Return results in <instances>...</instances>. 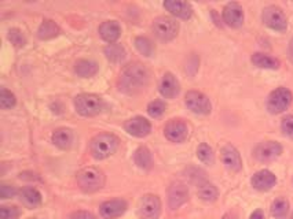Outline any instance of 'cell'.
I'll return each mask as SVG.
<instances>
[{
  "label": "cell",
  "instance_id": "6da1fadb",
  "mask_svg": "<svg viewBox=\"0 0 293 219\" xmlns=\"http://www.w3.org/2000/svg\"><path fill=\"white\" fill-rule=\"evenodd\" d=\"M149 77V70L141 63L126 66L120 74V90L127 95L139 93L147 87Z\"/></svg>",
  "mask_w": 293,
  "mask_h": 219
},
{
  "label": "cell",
  "instance_id": "7a4b0ae2",
  "mask_svg": "<svg viewBox=\"0 0 293 219\" xmlns=\"http://www.w3.org/2000/svg\"><path fill=\"white\" fill-rule=\"evenodd\" d=\"M118 148V138L110 133H101L91 140L90 151L95 159H105L116 152Z\"/></svg>",
  "mask_w": 293,
  "mask_h": 219
},
{
  "label": "cell",
  "instance_id": "3957f363",
  "mask_svg": "<svg viewBox=\"0 0 293 219\" xmlns=\"http://www.w3.org/2000/svg\"><path fill=\"white\" fill-rule=\"evenodd\" d=\"M77 184L84 192H88V193L95 192L103 187L105 175L101 170L95 167H87L77 174Z\"/></svg>",
  "mask_w": 293,
  "mask_h": 219
},
{
  "label": "cell",
  "instance_id": "277c9868",
  "mask_svg": "<svg viewBox=\"0 0 293 219\" xmlns=\"http://www.w3.org/2000/svg\"><path fill=\"white\" fill-rule=\"evenodd\" d=\"M75 107L77 113L83 117H94L99 114L103 108V100L92 93H83L75 99Z\"/></svg>",
  "mask_w": 293,
  "mask_h": 219
},
{
  "label": "cell",
  "instance_id": "5b68a950",
  "mask_svg": "<svg viewBox=\"0 0 293 219\" xmlns=\"http://www.w3.org/2000/svg\"><path fill=\"white\" fill-rule=\"evenodd\" d=\"M292 103V93L286 88H277L267 99V108L271 114L284 113Z\"/></svg>",
  "mask_w": 293,
  "mask_h": 219
},
{
  "label": "cell",
  "instance_id": "8992f818",
  "mask_svg": "<svg viewBox=\"0 0 293 219\" xmlns=\"http://www.w3.org/2000/svg\"><path fill=\"white\" fill-rule=\"evenodd\" d=\"M153 30L160 40H172L179 32V24L171 16H159L153 22Z\"/></svg>",
  "mask_w": 293,
  "mask_h": 219
},
{
  "label": "cell",
  "instance_id": "52a82bcc",
  "mask_svg": "<svg viewBox=\"0 0 293 219\" xmlns=\"http://www.w3.org/2000/svg\"><path fill=\"white\" fill-rule=\"evenodd\" d=\"M261 18H263V22L274 30L282 32L288 26V21H286L284 11L277 6H268L264 8Z\"/></svg>",
  "mask_w": 293,
  "mask_h": 219
},
{
  "label": "cell",
  "instance_id": "ba28073f",
  "mask_svg": "<svg viewBox=\"0 0 293 219\" xmlns=\"http://www.w3.org/2000/svg\"><path fill=\"white\" fill-rule=\"evenodd\" d=\"M184 102H186V106L189 107L193 113L201 114V115L211 113V108H212V107H211L210 99L207 98L204 93L198 92V90H190V92H187V93H186V98H184Z\"/></svg>",
  "mask_w": 293,
  "mask_h": 219
},
{
  "label": "cell",
  "instance_id": "9c48e42d",
  "mask_svg": "<svg viewBox=\"0 0 293 219\" xmlns=\"http://www.w3.org/2000/svg\"><path fill=\"white\" fill-rule=\"evenodd\" d=\"M139 217L142 219H159L161 212V202L156 195L143 196L138 207Z\"/></svg>",
  "mask_w": 293,
  "mask_h": 219
},
{
  "label": "cell",
  "instance_id": "30bf717a",
  "mask_svg": "<svg viewBox=\"0 0 293 219\" xmlns=\"http://www.w3.org/2000/svg\"><path fill=\"white\" fill-rule=\"evenodd\" d=\"M282 154V146L277 141H264L255 148L253 155L260 162H271Z\"/></svg>",
  "mask_w": 293,
  "mask_h": 219
},
{
  "label": "cell",
  "instance_id": "8fae6325",
  "mask_svg": "<svg viewBox=\"0 0 293 219\" xmlns=\"http://www.w3.org/2000/svg\"><path fill=\"white\" fill-rule=\"evenodd\" d=\"M164 134L172 143H183L184 140L187 138L189 129H187V125L183 121L171 119L164 128Z\"/></svg>",
  "mask_w": 293,
  "mask_h": 219
},
{
  "label": "cell",
  "instance_id": "7c38bea8",
  "mask_svg": "<svg viewBox=\"0 0 293 219\" xmlns=\"http://www.w3.org/2000/svg\"><path fill=\"white\" fill-rule=\"evenodd\" d=\"M223 21L230 28H240L244 24L243 7L238 3H228L223 10Z\"/></svg>",
  "mask_w": 293,
  "mask_h": 219
},
{
  "label": "cell",
  "instance_id": "4fadbf2b",
  "mask_svg": "<svg viewBox=\"0 0 293 219\" xmlns=\"http://www.w3.org/2000/svg\"><path fill=\"white\" fill-rule=\"evenodd\" d=\"M126 130L135 137H145L150 133L151 125L143 117H135L132 119L126 122Z\"/></svg>",
  "mask_w": 293,
  "mask_h": 219
},
{
  "label": "cell",
  "instance_id": "5bb4252c",
  "mask_svg": "<svg viewBox=\"0 0 293 219\" xmlns=\"http://www.w3.org/2000/svg\"><path fill=\"white\" fill-rule=\"evenodd\" d=\"M187 197H189V192H187V188L184 187L183 184L176 182L168 190V203H169V207L172 210H176L182 204L186 203Z\"/></svg>",
  "mask_w": 293,
  "mask_h": 219
},
{
  "label": "cell",
  "instance_id": "9a60e30c",
  "mask_svg": "<svg viewBox=\"0 0 293 219\" xmlns=\"http://www.w3.org/2000/svg\"><path fill=\"white\" fill-rule=\"evenodd\" d=\"M222 162L228 170L238 171L243 167V161L238 151L233 146H226L222 148Z\"/></svg>",
  "mask_w": 293,
  "mask_h": 219
},
{
  "label": "cell",
  "instance_id": "2e32d148",
  "mask_svg": "<svg viewBox=\"0 0 293 219\" xmlns=\"http://www.w3.org/2000/svg\"><path fill=\"white\" fill-rule=\"evenodd\" d=\"M127 210V203L124 200H109L101 205V215L106 219H116L121 217Z\"/></svg>",
  "mask_w": 293,
  "mask_h": 219
},
{
  "label": "cell",
  "instance_id": "e0dca14e",
  "mask_svg": "<svg viewBox=\"0 0 293 219\" xmlns=\"http://www.w3.org/2000/svg\"><path fill=\"white\" fill-rule=\"evenodd\" d=\"M160 93L167 99H174L179 93L180 85L179 81L175 78V75H172L171 73H167L163 75L161 81L159 85Z\"/></svg>",
  "mask_w": 293,
  "mask_h": 219
},
{
  "label": "cell",
  "instance_id": "ac0fdd59",
  "mask_svg": "<svg viewBox=\"0 0 293 219\" xmlns=\"http://www.w3.org/2000/svg\"><path fill=\"white\" fill-rule=\"evenodd\" d=\"M276 175L268 170L258 171V173L252 177V185H253L255 189H258L260 192L270 190L271 188L276 185Z\"/></svg>",
  "mask_w": 293,
  "mask_h": 219
},
{
  "label": "cell",
  "instance_id": "d6986e66",
  "mask_svg": "<svg viewBox=\"0 0 293 219\" xmlns=\"http://www.w3.org/2000/svg\"><path fill=\"white\" fill-rule=\"evenodd\" d=\"M164 7L172 15L182 18V19H189L193 14L192 6L187 1H180V0H167L164 1Z\"/></svg>",
  "mask_w": 293,
  "mask_h": 219
},
{
  "label": "cell",
  "instance_id": "ffe728a7",
  "mask_svg": "<svg viewBox=\"0 0 293 219\" xmlns=\"http://www.w3.org/2000/svg\"><path fill=\"white\" fill-rule=\"evenodd\" d=\"M120 25L116 21H106L99 26V34L105 41H108L110 44H113L114 41L120 37Z\"/></svg>",
  "mask_w": 293,
  "mask_h": 219
},
{
  "label": "cell",
  "instance_id": "44dd1931",
  "mask_svg": "<svg viewBox=\"0 0 293 219\" xmlns=\"http://www.w3.org/2000/svg\"><path fill=\"white\" fill-rule=\"evenodd\" d=\"M52 143L61 149H69L73 143V133L69 129H58L52 133Z\"/></svg>",
  "mask_w": 293,
  "mask_h": 219
},
{
  "label": "cell",
  "instance_id": "7402d4cb",
  "mask_svg": "<svg viewBox=\"0 0 293 219\" xmlns=\"http://www.w3.org/2000/svg\"><path fill=\"white\" fill-rule=\"evenodd\" d=\"M19 199H21L22 203H25L26 205H29V207H36V205H39V204L42 203V195H40V192H39L37 189L31 187L22 188V189L19 190Z\"/></svg>",
  "mask_w": 293,
  "mask_h": 219
},
{
  "label": "cell",
  "instance_id": "603a6c76",
  "mask_svg": "<svg viewBox=\"0 0 293 219\" xmlns=\"http://www.w3.org/2000/svg\"><path fill=\"white\" fill-rule=\"evenodd\" d=\"M75 70L80 77L88 78V77H92V75H95V74L98 73V65L95 62H92V60L81 59V60H79L76 63Z\"/></svg>",
  "mask_w": 293,
  "mask_h": 219
},
{
  "label": "cell",
  "instance_id": "cb8c5ba5",
  "mask_svg": "<svg viewBox=\"0 0 293 219\" xmlns=\"http://www.w3.org/2000/svg\"><path fill=\"white\" fill-rule=\"evenodd\" d=\"M252 63L255 66H258L260 69H278L279 67V62L274 59V58L268 57L266 54H253L252 57Z\"/></svg>",
  "mask_w": 293,
  "mask_h": 219
},
{
  "label": "cell",
  "instance_id": "d4e9b609",
  "mask_svg": "<svg viewBox=\"0 0 293 219\" xmlns=\"http://www.w3.org/2000/svg\"><path fill=\"white\" fill-rule=\"evenodd\" d=\"M58 33H59L58 25L55 24V22H52V21H50V19H46V21L40 25L39 32H37V36H39V39H42V40H47V39L55 37Z\"/></svg>",
  "mask_w": 293,
  "mask_h": 219
},
{
  "label": "cell",
  "instance_id": "484cf974",
  "mask_svg": "<svg viewBox=\"0 0 293 219\" xmlns=\"http://www.w3.org/2000/svg\"><path fill=\"white\" fill-rule=\"evenodd\" d=\"M288 212H289V203L284 197L277 199L271 205V214L276 219H286Z\"/></svg>",
  "mask_w": 293,
  "mask_h": 219
},
{
  "label": "cell",
  "instance_id": "4316f807",
  "mask_svg": "<svg viewBox=\"0 0 293 219\" xmlns=\"http://www.w3.org/2000/svg\"><path fill=\"white\" fill-rule=\"evenodd\" d=\"M105 54H106V58L114 63H120L126 59V51L118 44H109L105 48Z\"/></svg>",
  "mask_w": 293,
  "mask_h": 219
},
{
  "label": "cell",
  "instance_id": "83f0119b",
  "mask_svg": "<svg viewBox=\"0 0 293 219\" xmlns=\"http://www.w3.org/2000/svg\"><path fill=\"white\" fill-rule=\"evenodd\" d=\"M135 163L138 164V167L141 169H149L151 166V154L150 151L146 146H141L136 149L134 156Z\"/></svg>",
  "mask_w": 293,
  "mask_h": 219
},
{
  "label": "cell",
  "instance_id": "f1b7e54d",
  "mask_svg": "<svg viewBox=\"0 0 293 219\" xmlns=\"http://www.w3.org/2000/svg\"><path fill=\"white\" fill-rule=\"evenodd\" d=\"M218 189L210 182H204L198 187V196L204 202H215L218 199Z\"/></svg>",
  "mask_w": 293,
  "mask_h": 219
},
{
  "label": "cell",
  "instance_id": "f546056e",
  "mask_svg": "<svg viewBox=\"0 0 293 219\" xmlns=\"http://www.w3.org/2000/svg\"><path fill=\"white\" fill-rule=\"evenodd\" d=\"M135 47L145 57H151L154 54V45L147 37H136L135 39Z\"/></svg>",
  "mask_w": 293,
  "mask_h": 219
},
{
  "label": "cell",
  "instance_id": "4dcf8cb0",
  "mask_svg": "<svg viewBox=\"0 0 293 219\" xmlns=\"http://www.w3.org/2000/svg\"><path fill=\"white\" fill-rule=\"evenodd\" d=\"M16 96L7 90L6 88H1L0 90V106L1 108H11V107L16 106Z\"/></svg>",
  "mask_w": 293,
  "mask_h": 219
},
{
  "label": "cell",
  "instance_id": "1f68e13d",
  "mask_svg": "<svg viewBox=\"0 0 293 219\" xmlns=\"http://www.w3.org/2000/svg\"><path fill=\"white\" fill-rule=\"evenodd\" d=\"M165 108H167V106H165L164 102H161V100H154V102L149 103V106H147V113H149V115L153 117V118H159V117H161V115L164 114Z\"/></svg>",
  "mask_w": 293,
  "mask_h": 219
},
{
  "label": "cell",
  "instance_id": "d6a6232c",
  "mask_svg": "<svg viewBox=\"0 0 293 219\" xmlns=\"http://www.w3.org/2000/svg\"><path fill=\"white\" fill-rule=\"evenodd\" d=\"M197 156L198 159L204 163H212L213 162V152L212 148L208 144H201L197 149Z\"/></svg>",
  "mask_w": 293,
  "mask_h": 219
},
{
  "label": "cell",
  "instance_id": "836d02e7",
  "mask_svg": "<svg viewBox=\"0 0 293 219\" xmlns=\"http://www.w3.org/2000/svg\"><path fill=\"white\" fill-rule=\"evenodd\" d=\"M9 40L11 41V44H14L16 47L18 48H21V47H24L25 45V37H24V34L19 32L18 29H11L9 32Z\"/></svg>",
  "mask_w": 293,
  "mask_h": 219
},
{
  "label": "cell",
  "instance_id": "e575fe53",
  "mask_svg": "<svg viewBox=\"0 0 293 219\" xmlns=\"http://www.w3.org/2000/svg\"><path fill=\"white\" fill-rule=\"evenodd\" d=\"M19 217V211L17 207L3 205L0 207V218L1 219H17Z\"/></svg>",
  "mask_w": 293,
  "mask_h": 219
},
{
  "label": "cell",
  "instance_id": "d590c367",
  "mask_svg": "<svg viewBox=\"0 0 293 219\" xmlns=\"http://www.w3.org/2000/svg\"><path fill=\"white\" fill-rule=\"evenodd\" d=\"M281 129L284 131L285 136L293 138V115H288L282 119L281 123Z\"/></svg>",
  "mask_w": 293,
  "mask_h": 219
},
{
  "label": "cell",
  "instance_id": "8d00e7d4",
  "mask_svg": "<svg viewBox=\"0 0 293 219\" xmlns=\"http://www.w3.org/2000/svg\"><path fill=\"white\" fill-rule=\"evenodd\" d=\"M17 193L16 188L13 185H7V184H1L0 185V197L1 199H10V197H14Z\"/></svg>",
  "mask_w": 293,
  "mask_h": 219
},
{
  "label": "cell",
  "instance_id": "74e56055",
  "mask_svg": "<svg viewBox=\"0 0 293 219\" xmlns=\"http://www.w3.org/2000/svg\"><path fill=\"white\" fill-rule=\"evenodd\" d=\"M70 219H97L91 212L87 211H76L70 215Z\"/></svg>",
  "mask_w": 293,
  "mask_h": 219
},
{
  "label": "cell",
  "instance_id": "f35d334b",
  "mask_svg": "<svg viewBox=\"0 0 293 219\" xmlns=\"http://www.w3.org/2000/svg\"><path fill=\"white\" fill-rule=\"evenodd\" d=\"M249 219H264V214L261 210H256V211H253Z\"/></svg>",
  "mask_w": 293,
  "mask_h": 219
},
{
  "label": "cell",
  "instance_id": "ab89813d",
  "mask_svg": "<svg viewBox=\"0 0 293 219\" xmlns=\"http://www.w3.org/2000/svg\"><path fill=\"white\" fill-rule=\"evenodd\" d=\"M289 58H291V60L293 62V39L289 43Z\"/></svg>",
  "mask_w": 293,
  "mask_h": 219
},
{
  "label": "cell",
  "instance_id": "60d3db41",
  "mask_svg": "<svg viewBox=\"0 0 293 219\" xmlns=\"http://www.w3.org/2000/svg\"><path fill=\"white\" fill-rule=\"evenodd\" d=\"M291 219H293V214H292V218H291Z\"/></svg>",
  "mask_w": 293,
  "mask_h": 219
}]
</instances>
